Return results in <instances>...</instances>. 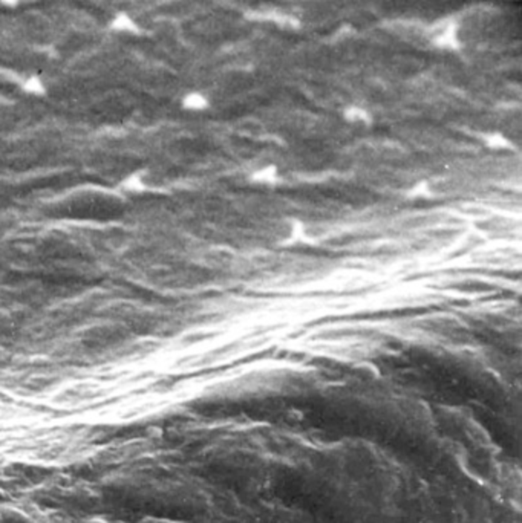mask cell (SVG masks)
<instances>
[{
    "label": "cell",
    "mask_w": 522,
    "mask_h": 523,
    "mask_svg": "<svg viewBox=\"0 0 522 523\" xmlns=\"http://www.w3.org/2000/svg\"><path fill=\"white\" fill-rule=\"evenodd\" d=\"M109 28L112 31H115V32H124V34H132V35H140L141 34V26L127 12H118L109 21Z\"/></svg>",
    "instance_id": "6da1fadb"
},
{
    "label": "cell",
    "mask_w": 522,
    "mask_h": 523,
    "mask_svg": "<svg viewBox=\"0 0 522 523\" xmlns=\"http://www.w3.org/2000/svg\"><path fill=\"white\" fill-rule=\"evenodd\" d=\"M0 5H8V6H17L18 5V2H6V0H3V2H0Z\"/></svg>",
    "instance_id": "8992f818"
},
{
    "label": "cell",
    "mask_w": 522,
    "mask_h": 523,
    "mask_svg": "<svg viewBox=\"0 0 522 523\" xmlns=\"http://www.w3.org/2000/svg\"><path fill=\"white\" fill-rule=\"evenodd\" d=\"M181 106L185 110H191V112H201L205 110L210 106L208 98L201 94V92H188L182 97L181 100Z\"/></svg>",
    "instance_id": "7a4b0ae2"
},
{
    "label": "cell",
    "mask_w": 522,
    "mask_h": 523,
    "mask_svg": "<svg viewBox=\"0 0 522 523\" xmlns=\"http://www.w3.org/2000/svg\"><path fill=\"white\" fill-rule=\"evenodd\" d=\"M20 87L25 94L32 95V97H45L48 94V87L41 77L38 75H29L20 81Z\"/></svg>",
    "instance_id": "3957f363"
},
{
    "label": "cell",
    "mask_w": 522,
    "mask_h": 523,
    "mask_svg": "<svg viewBox=\"0 0 522 523\" xmlns=\"http://www.w3.org/2000/svg\"><path fill=\"white\" fill-rule=\"evenodd\" d=\"M120 187L124 190V191H129V193H144L149 190V185L143 176V172H134L130 173L129 176H126L121 182H120Z\"/></svg>",
    "instance_id": "277c9868"
},
{
    "label": "cell",
    "mask_w": 522,
    "mask_h": 523,
    "mask_svg": "<svg viewBox=\"0 0 522 523\" xmlns=\"http://www.w3.org/2000/svg\"><path fill=\"white\" fill-rule=\"evenodd\" d=\"M349 123L352 124H366L369 123V115L364 109L357 107V106H349L348 113H346Z\"/></svg>",
    "instance_id": "5b68a950"
}]
</instances>
